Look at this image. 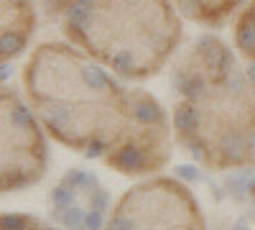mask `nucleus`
Listing matches in <instances>:
<instances>
[{
  "instance_id": "obj_1",
  "label": "nucleus",
  "mask_w": 255,
  "mask_h": 230,
  "mask_svg": "<svg viewBox=\"0 0 255 230\" xmlns=\"http://www.w3.org/2000/svg\"><path fill=\"white\" fill-rule=\"evenodd\" d=\"M23 79L49 133L87 159L108 156L130 128V92L69 46L41 44Z\"/></svg>"
},
{
  "instance_id": "obj_2",
  "label": "nucleus",
  "mask_w": 255,
  "mask_h": 230,
  "mask_svg": "<svg viewBox=\"0 0 255 230\" xmlns=\"http://www.w3.org/2000/svg\"><path fill=\"white\" fill-rule=\"evenodd\" d=\"M46 172L38 125L13 90H3V192L36 184Z\"/></svg>"
},
{
  "instance_id": "obj_3",
  "label": "nucleus",
  "mask_w": 255,
  "mask_h": 230,
  "mask_svg": "<svg viewBox=\"0 0 255 230\" xmlns=\"http://www.w3.org/2000/svg\"><path fill=\"white\" fill-rule=\"evenodd\" d=\"M33 33L31 0H3V61L18 56Z\"/></svg>"
},
{
  "instance_id": "obj_4",
  "label": "nucleus",
  "mask_w": 255,
  "mask_h": 230,
  "mask_svg": "<svg viewBox=\"0 0 255 230\" xmlns=\"http://www.w3.org/2000/svg\"><path fill=\"white\" fill-rule=\"evenodd\" d=\"M38 228H41V223L28 215H18V213L3 215V230H38Z\"/></svg>"
},
{
  "instance_id": "obj_5",
  "label": "nucleus",
  "mask_w": 255,
  "mask_h": 230,
  "mask_svg": "<svg viewBox=\"0 0 255 230\" xmlns=\"http://www.w3.org/2000/svg\"><path fill=\"white\" fill-rule=\"evenodd\" d=\"M176 177L179 179H186V182H199V172L194 169V166H176Z\"/></svg>"
}]
</instances>
